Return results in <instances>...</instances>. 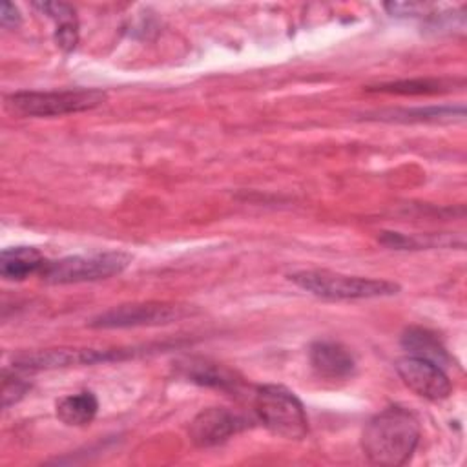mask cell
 <instances>
[{
	"mask_svg": "<svg viewBox=\"0 0 467 467\" xmlns=\"http://www.w3.org/2000/svg\"><path fill=\"white\" fill-rule=\"evenodd\" d=\"M420 434L418 418L401 405H390L367 421L361 434V449L370 463L398 467L410 460Z\"/></svg>",
	"mask_w": 467,
	"mask_h": 467,
	"instance_id": "1",
	"label": "cell"
},
{
	"mask_svg": "<svg viewBox=\"0 0 467 467\" xmlns=\"http://www.w3.org/2000/svg\"><path fill=\"white\" fill-rule=\"evenodd\" d=\"M288 277L301 290H306L316 297L332 301L385 297L400 292V285L387 279L347 275L332 270H301L290 274Z\"/></svg>",
	"mask_w": 467,
	"mask_h": 467,
	"instance_id": "2",
	"label": "cell"
},
{
	"mask_svg": "<svg viewBox=\"0 0 467 467\" xmlns=\"http://www.w3.org/2000/svg\"><path fill=\"white\" fill-rule=\"evenodd\" d=\"M108 93L97 88L60 91H16L5 97V106L24 117H57L93 109L104 104Z\"/></svg>",
	"mask_w": 467,
	"mask_h": 467,
	"instance_id": "3",
	"label": "cell"
},
{
	"mask_svg": "<svg viewBox=\"0 0 467 467\" xmlns=\"http://www.w3.org/2000/svg\"><path fill=\"white\" fill-rule=\"evenodd\" d=\"M254 409L263 425L285 440H301L308 432V418L301 400L283 385H263L255 390Z\"/></svg>",
	"mask_w": 467,
	"mask_h": 467,
	"instance_id": "4",
	"label": "cell"
},
{
	"mask_svg": "<svg viewBox=\"0 0 467 467\" xmlns=\"http://www.w3.org/2000/svg\"><path fill=\"white\" fill-rule=\"evenodd\" d=\"M131 263V255L122 250L93 252L84 255H67L57 261H47L38 274L46 283L69 285L108 279L124 272Z\"/></svg>",
	"mask_w": 467,
	"mask_h": 467,
	"instance_id": "5",
	"label": "cell"
},
{
	"mask_svg": "<svg viewBox=\"0 0 467 467\" xmlns=\"http://www.w3.org/2000/svg\"><path fill=\"white\" fill-rule=\"evenodd\" d=\"M192 314V306L168 301H144L113 306L89 321L93 328H135L157 327L179 321Z\"/></svg>",
	"mask_w": 467,
	"mask_h": 467,
	"instance_id": "6",
	"label": "cell"
},
{
	"mask_svg": "<svg viewBox=\"0 0 467 467\" xmlns=\"http://www.w3.org/2000/svg\"><path fill=\"white\" fill-rule=\"evenodd\" d=\"M139 348H47L36 352H26L13 359V367L18 370H42V368H62L71 365H91L99 361H111L135 356Z\"/></svg>",
	"mask_w": 467,
	"mask_h": 467,
	"instance_id": "7",
	"label": "cell"
},
{
	"mask_svg": "<svg viewBox=\"0 0 467 467\" xmlns=\"http://www.w3.org/2000/svg\"><path fill=\"white\" fill-rule=\"evenodd\" d=\"M396 372L414 394L425 400L441 401L452 392L451 379L447 378L443 368L429 359L416 356L400 358L396 361Z\"/></svg>",
	"mask_w": 467,
	"mask_h": 467,
	"instance_id": "8",
	"label": "cell"
},
{
	"mask_svg": "<svg viewBox=\"0 0 467 467\" xmlns=\"http://www.w3.org/2000/svg\"><path fill=\"white\" fill-rule=\"evenodd\" d=\"M246 427L248 421L241 414L226 407H208L192 420L188 434L197 447H213Z\"/></svg>",
	"mask_w": 467,
	"mask_h": 467,
	"instance_id": "9",
	"label": "cell"
},
{
	"mask_svg": "<svg viewBox=\"0 0 467 467\" xmlns=\"http://www.w3.org/2000/svg\"><path fill=\"white\" fill-rule=\"evenodd\" d=\"M308 359L314 372L327 379H347L356 370L354 356L336 341H316L308 350Z\"/></svg>",
	"mask_w": 467,
	"mask_h": 467,
	"instance_id": "10",
	"label": "cell"
},
{
	"mask_svg": "<svg viewBox=\"0 0 467 467\" xmlns=\"http://www.w3.org/2000/svg\"><path fill=\"white\" fill-rule=\"evenodd\" d=\"M47 259L33 246H11L0 255V275L7 281H22L40 274Z\"/></svg>",
	"mask_w": 467,
	"mask_h": 467,
	"instance_id": "11",
	"label": "cell"
},
{
	"mask_svg": "<svg viewBox=\"0 0 467 467\" xmlns=\"http://www.w3.org/2000/svg\"><path fill=\"white\" fill-rule=\"evenodd\" d=\"M181 372L193 383L206 385V387H215V389H235L241 381L237 379L235 372L226 368L224 365L212 363L208 359H197L190 358L181 363Z\"/></svg>",
	"mask_w": 467,
	"mask_h": 467,
	"instance_id": "12",
	"label": "cell"
},
{
	"mask_svg": "<svg viewBox=\"0 0 467 467\" xmlns=\"http://www.w3.org/2000/svg\"><path fill=\"white\" fill-rule=\"evenodd\" d=\"M401 345L409 352V356L429 359L438 367L451 363V356L447 354L445 347L440 343V339L432 332L425 328H418V327L407 328L405 334L401 336Z\"/></svg>",
	"mask_w": 467,
	"mask_h": 467,
	"instance_id": "13",
	"label": "cell"
},
{
	"mask_svg": "<svg viewBox=\"0 0 467 467\" xmlns=\"http://www.w3.org/2000/svg\"><path fill=\"white\" fill-rule=\"evenodd\" d=\"M99 410V401L93 392L82 390L77 394L64 396L57 401V416L69 427H82L91 423Z\"/></svg>",
	"mask_w": 467,
	"mask_h": 467,
	"instance_id": "14",
	"label": "cell"
},
{
	"mask_svg": "<svg viewBox=\"0 0 467 467\" xmlns=\"http://www.w3.org/2000/svg\"><path fill=\"white\" fill-rule=\"evenodd\" d=\"M463 106H427V108H412V109H398L390 113H381V119L387 120H440L463 117Z\"/></svg>",
	"mask_w": 467,
	"mask_h": 467,
	"instance_id": "15",
	"label": "cell"
},
{
	"mask_svg": "<svg viewBox=\"0 0 467 467\" xmlns=\"http://www.w3.org/2000/svg\"><path fill=\"white\" fill-rule=\"evenodd\" d=\"M443 82L436 78H412V80H398L390 84L376 86L370 91L381 93H396V95H423V93H438L441 91Z\"/></svg>",
	"mask_w": 467,
	"mask_h": 467,
	"instance_id": "16",
	"label": "cell"
},
{
	"mask_svg": "<svg viewBox=\"0 0 467 467\" xmlns=\"http://www.w3.org/2000/svg\"><path fill=\"white\" fill-rule=\"evenodd\" d=\"M29 389V383H26L22 378L5 372L4 374V387H2V405L7 409L9 405L16 403Z\"/></svg>",
	"mask_w": 467,
	"mask_h": 467,
	"instance_id": "17",
	"label": "cell"
},
{
	"mask_svg": "<svg viewBox=\"0 0 467 467\" xmlns=\"http://www.w3.org/2000/svg\"><path fill=\"white\" fill-rule=\"evenodd\" d=\"M36 9H40L42 13H46L49 18H53L58 24H66V22H75V7L64 2H35L33 4Z\"/></svg>",
	"mask_w": 467,
	"mask_h": 467,
	"instance_id": "18",
	"label": "cell"
},
{
	"mask_svg": "<svg viewBox=\"0 0 467 467\" xmlns=\"http://www.w3.org/2000/svg\"><path fill=\"white\" fill-rule=\"evenodd\" d=\"M55 38H57V44L64 51H71L78 42V24H77V20L58 24L57 29H55Z\"/></svg>",
	"mask_w": 467,
	"mask_h": 467,
	"instance_id": "19",
	"label": "cell"
},
{
	"mask_svg": "<svg viewBox=\"0 0 467 467\" xmlns=\"http://www.w3.org/2000/svg\"><path fill=\"white\" fill-rule=\"evenodd\" d=\"M385 7L390 15H398V16H407V15L416 16L431 9V5L416 4V2H390V4H385Z\"/></svg>",
	"mask_w": 467,
	"mask_h": 467,
	"instance_id": "20",
	"label": "cell"
},
{
	"mask_svg": "<svg viewBox=\"0 0 467 467\" xmlns=\"http://www.w3.org/2000/svg\"><path fill=\"white\" fill-rule=\"evenodd\" d=\"M20 20H22V16H20L18 7L15 4H11V2H4L2 7H0V22H2V26L4 27H15V26L20 24Z\"/></svg>",
	"mask_w": 467,
	"mask_h": 467,
	"instance_id": "21",
	"label": "cell"
}]
</instances>
